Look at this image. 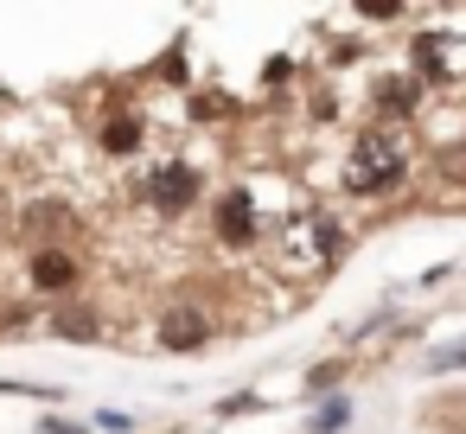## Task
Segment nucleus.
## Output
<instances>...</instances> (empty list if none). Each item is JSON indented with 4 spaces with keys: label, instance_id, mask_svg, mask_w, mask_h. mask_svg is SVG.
Listing matches in <instances>:
<instances>
[{
    "label": "nucleus",
    "instance_id": "obj_1",
    "mask_svg": "<svg viewBox=\"0 0 466 434\" xmlns=\"http://www.w3.org/2000/svg\"><path fill=\"white\" fill-rule=\"evenodd\" d=\"M409 160H415V147H409L402 135H390V128H364V135L345 147L339 179H345L351 198H383V192H396V186L409 179Z\"/></svg>",
    "mask_w": 466,
    "mask_h": 434
},
{
    "label": "nucleus",
    "instance_id": "obj_2",
    "mask_svg": "<svg viewBox=\"0 0 466 434\" xmlns=\"http://www.w3.org/2000/svg\"><path fill=\"white\" fill-rule=\"evenodd\" d=\"M141 198H147L160 217H179V211H192V205L205 198V173H198L192 160H154V167L141 173Z\"/></svg>",
    "mask_w": 466,
    "mask_h": 434
},
{
    "label": "nucleus",
    "instance_id": "obj_3",
    "mask_svg": "<svg viewBox=\"0 0 466 434\" xmlns=\"http://www.w3.org/2000/svg\"><path fill=\"white\" fill-rule=\"evenodd\" d=\"M281 243H288V249H294V262H307V268H332V262L345 256V230H339L326 211H294Z\"/></svg>",
    "mask_w": 466,
    "mask_h": 434
},
{
    "label": "nucleus",
    "instance_id": "obj_4",
    "mask_svg": "<svg viewBox=\"0 0 466 434\" xmlns=\"http://www.w3.org/2000/svg\"><path fill=\"white\" fill-rule=\"evenodd\" d=\"M154 338H160L167 351H198V345L211 338V313H205L198 300H167L160 319H154Z\"/></svg>",
    "mask_w": 466,
    "mask_h": 434
},
{
    "label": "nucleus",
    "instance_id": "obj_5",
    "mask_svg": "<svg viewBox=\"0 0 466 434\" xmlns=\"http://www.w3.org/2000/svg\"><path fill=\"white\" fill-rule=\"evenodd\" d=\"M211 237H218L224 249H249V243H256V198H249V192H224V198L211 205Z\"/></svg>",
    "mask_w": 466,
    "mask_h": 434
},
{
    "label": "nucleus",
    "instance_id": "obj_6",
    "mask_svg": "<svg viewBox=\"0 0 466 434\" xmlns=\"http://www.w3.org/2000/svg\"><path fill=\"white\" fill-rule=\"evenodd\" d=\"M33 281L52 288V294L71 288V281H77V256H71L65 243H39V249H33Z\"/></svg>",
    "mask_w": 466,
    "mask_h": 434
},
{
    "label": "nucleus",
    "instance_id": "obj_7",
    "mask_svg": "<svg viewBox=\"0 0 466 434\" xmlns=\"http://www.w3.org/2000/svg\"><path fill=\"white\" fill-rule=\"evenodd\" d=\"M52 332H65V338H103V313L84 307V300H65V307H52Z\"/></svg>",
    "mask_w": 466,
    "mask_h": 434
},
{
    "label": "nucleus",
    "instance_id": "obj_8",
    "mask_svg": "<svg viewBox=\"0 0 466 434\" xmlns=\"http://www.w3.org/2000/svg\"><path fill=\"white\" fill-rule=\"evenodd\" d=\"M377 109H383V116H415V109H421L415 71H409V77H383V84H377Z\"/></svg>",
    "mask_w": 466,
    "mask_h": 434
},
{
    "label": "nucleus",
    "instance_id": "obj_9",
    "mask_svg": "<svg viewBox=\"0 0 466 434\" xmlns=\"http://www.w3.org/2000/svg\"><path fill=\"white\" fill-rule=\"evenodd\" d=\"M141 141H147V122H141V116H109V122H103V147H109V154H135Z\"/></svg>",
    "mask_w": 466,
    "mask_h": 434
},
{
    "label": "nucleus",
    "instance_id": "obj_10",
    "mask_svg": "<svg viewBox=\"0 0 466 434\" xmlns=\"http://www.w3.org/2000/svg\"><path fill=\"white\" fill-rule=\"evenodd\" d=\"M453 364H466V345H447V351L428 358V370H453Z\"/></svg>",
    "mask_w": 466,
    "mask_h": 434
},
{
    "label": "nucleus",
    "instance_id": "obj_11",
    "mask_svg": "<svg viewBox=\"0 0 466 434\" xmlns=\"http://www.w3.org/2000/svg\"><path fill=\"white\" fill-rule=\"evenodd\" d=\"M339 370H345V364H319V370L307 377V389H326V383H339Z\"/></svg>",
    "mask_w": 466,
    "mask_h": 434
},
{
    "label": "nucleus",
    "instance_id": "obj_12",
    "mask_svg": "<svg viewBox=\"0 0 466 434\" xmlns=\"http://www.w3.org/2000/svg\"><path fill=\"white\" fill-rule=\"evenodd\" d=\"M339 421H345V402H326V409L313 415V428H339Z\"/></svg>",
    "mask_w": 466,
    "mask_h": 434
}]
</instances>
